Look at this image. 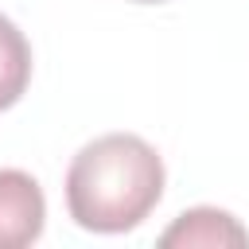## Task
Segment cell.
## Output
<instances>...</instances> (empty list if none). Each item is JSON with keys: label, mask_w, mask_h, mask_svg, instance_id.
<instances>
[{"label": "cell", "mask_w": 249, "mask_h": 249, "mask_svg": "<svg viewBox=\"0 0 249 249\" xmlns=\"http://www.w3.org/2000/svg\"><path fill=\"white\" fill-rule=\"evenodd\" d=\"M163 198L160 152L132 136L109 132L89 140L66 171V206L82 230L124 233L136 230Z\"/></svg>", "instance_id": "6da1fadb"}, {"label": "cell", "mask_w": 249, "mask_h": 249, "mask_svg": "<svg viewBox=\"0 0 249 249\" xmlns=\"http://www.w3.org/2000/svg\"><path fill=\"white\" fill-rule=\"evenodd\" d=\"M132 4H163V0H132Z\"/></svg>", "instance_id": "5b68a950"}, {"label": "cell", "mask_w": 249, "mask_h": 249, "mask_svg": "<svg viewBox=\"0 0 249 249\" xmlns=\"http://www.w3.org/2000/svg\"><path fill=\"white\" fill-rule=\"evenodd\" d=\"M163 249H222V245H249V233L237 226L233 214L214 210V206H195L183 210L163 233H160Z\"/></svg>", "instance_id": "3957f363"}, {"label": "cell", "mask_w": 249, "mask_h": 249, "mask_svg": "<svg viewBox=\"0 0 249 249\" xmlns=\"http://www.w3.org/2000/svg\"><path fill=\"white\" fill-rule=\"evenodd\" d=\"M43 222H47L43 187L19 167H0V249H23L39 241Z\"/></svg>", "instance_id": "7a4b0ae2"}, {"label": "cell", "mask_w": 249, "mask_h": 249, "mask_svg": "<svg viewBox=\"0 0 249 249\" xmlns=\"http://www.w3.org/2000/svg\"><path fill=\"white\" fill-rule=\"evenodd\" d=\"M27 82H31V43L8 16H0V113L23 97Z\"/></svg>", "instance_id": "277c9868"}]
</instances>
